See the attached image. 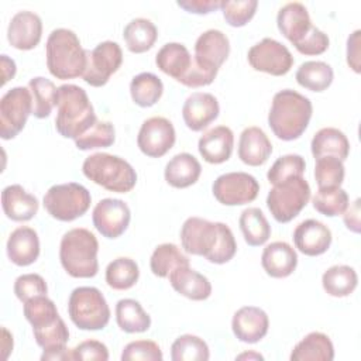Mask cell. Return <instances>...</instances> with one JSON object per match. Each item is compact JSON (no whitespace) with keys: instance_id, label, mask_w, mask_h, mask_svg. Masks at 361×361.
I'll list each match as a JSON object with an SVG mask.
<instances>
[{"instance_id":"obj_57","label":"cell","mask_w":361,"mask_h":361,"mask_svg":"<svg viewBox=\"0 0 361 361\" xmlns=\"http://www.w3.org/2000/svg\"><path fill=\"white\" fill-rule=\"evenodd\" d=\"M41 360H58V361H65V360H72V350L66 347L61 348H52V350H44Z\"/></svg>"},{"instance_id":"obj_55","label":"cell","mask_w":361,"mask_h":361,"mask_svg":"<svg viewBox=\"0 0 361 361\" xmlns=\"http://www.w3.org/2000/svg\"><path fill=\"white\" fill-rule=\"evenodd\" d=\"M360 30H355L347 39V63L355 72L360 73Z\"/></svg>"},{"instance_id":"obj_20","label":"cell","mask_w":361,"mask_h":361,"mask_svg":"<svg viewBox=\"0 0 361 361\" xmlns=\"http://www.w3.org/2000/svg\"><path fill=\"white\" fill-rule=\"evenodd\" d=\"M230 54V41L220 30H207L195 42L193 59L209 69H217L224 63Z\"/></svg>"},{"instance_id":"obj_27","label":"cell","mask_w":361,"mask_h":361,"mask_svg":"<svg viewBox=\"0 0 361 361\" xmlns=\"http://www.w3.org/2000/svg\"><path fill=\"white\" fill-rule=\"evenodd\" d=\"M168 278L171 286L190 300H206L212 295L210 281L189 265L175 268Z\"/></svg>"},{"instance_id":"obj_1","label":"cell","mask_w":361,"mask_h":361,"mask_svg":"<svg viewBox=\"0 0 361 361\" xmlns=\"http://www.w3.org/2000/svg\"><path fill=\"white\" fill-rule=\"evenodd\" d=\"M182 248L192 255L204 257L212 264H226L237 252L231 228L220 221L189 217L180 228Z\"/></svg>"},{"instance_id":"obj_44","label":"cell","mask_w":361,"mask_h":361,"mask_svg":"<svg viewBox=\"0 0 361 361\" xmlns=\"http://www.w3.org/2000/svg\"><path fill=\"white\" fill-rule=\"evenodd\" d=\"M116 131L110 121L97 120L86 133L75 140L78 149L87 151L94 148H107L114 144Z\"/></svg>"},{"instance_id":"obj_48","label":"cell","mask_w":361,"mask_h":361,"mask_svg":"<svg viewBox=\"0 0 361 361\" xmlns=\"http://www.w3.org/2000/svg\"><path fill=\"white\" fill-rule=\"evenodd\" d=\"M32 333L37 344L44 350L66 347V343L69 340V330L62 317H59L55 323L47 327L32 330Z\"/></svg>"},{"instance_id":"obj_43","label":"cell","mask_w":361,"mask_h":361,"mask_svg":"<svg viewBox=\"0 0 361 361\" xmlns=\"http://www.w3.org/2000/svg\"><path fill=\"white\" fill-rule=\"evenodd\" d=\"M348 203V193L343 188L317 189L316 195L312 197V204L314 210L327 217L343 214L347 210Z\"/></svg>"},{"instance_id":"obj_37","label":"cell","mask_w":361,"mask_h":361,"mask_svg":"<svg viewBox=\"0 0 361 361\" xmlns=\"http://www.w3.org/2000/svg\"><path fill=\"white\" fill-rule=\"evenodd\" d=\"M162 93V80L151 72H141L131 79L130 94L133 102L140 107L154 106L161 99Z\"/></svg>"},{"instance_id":"obj_3","label":"cell","mask_w":361,"mask_h":361,"mask_svg":"<svg viewBox=\"0 0 361 361\" xmlns=\"http://www.w3.org/2000/svg\"><path fill=\"white\" fill-rule=\"evenodd\" d=\"M56 106L55 128L65 138L76 140L97 121L86 90L78 85H61L58 87Z\"/></svg>"},{"instance_id":"obj_59","label":"cell","mask_w":361,"mask_h":361,"mask_svg":"<svg viewBox=\"0 0 361 361\" xmlns=\"http://www.w3.org/2000/svg\"><path fill=\"white\" fill-rule=\"evenodd\" d=\"M1 331H3V358L7 360L8 354L13 351V336L8 333L6 327H3Z\"/></svg>"},{"instance_id":"obj_7","label":"cell","mask_w":361,"mask_h":361,"mask_svg":"<svg viewBox=\"0 0 361 361\" xmlns=\"http://www.w3.org/2000/svg\"><path fill=\"white\" fill-rule=\"evenodd\" d=\"M72 323L80 330H102L110 320V307L103 293L94 286L75 288L68 300Z\"/></svg>"},{"instance_id":"obj_45","label":"cell","mask_w":361,"mask_h":361,"mask_svg":"<svg viewBox=\"0 0 361 361\" xmlns=\"http://www.w3.org/2000/svg\"><path fill=\"white\" fill-rule=\"evenodd\" d=\"M344 164L334 157H322L316 159L314 179L319 189L340 188L344 180Z\"/></svg>"},{"instance_id":"obj_10","label":"cell","mask_w":361,"mask_h":361,"mask_svg":"<svg viewBox=\"0 0 361 361\" xmlns=\"http://www.w3.org/2000/svg\"><path fill=\"white\" fill-rule=\"evenodd\" d=\"M32 114V96L28 87L16 86L0 99V135L3 140L17 137Z\"/></svg>"},{"instance_id":"obj_18","label":"cell","mask_w":361,"mask_h":361,"mask_svg":"<svg viewBox=\"0 0 361 361\" xmlns=\"http://www.w3.org/2000/svg\"><path fill=\"white\" fill-rule=\"evenodd\" d=\"M220 106L212 93L195 92L182 106V117L186 127L192 131H202L219 117Z\"/></svg>"},{"instance_id":"obj_42","label":"cell","mask_w":361,"mask_h":361,"mask_svg":"<svg viewBox=\"0 0 361 361\" xmlns=\"http://www.w3.org/2000/svg\"><path fill=\"white\" fill-rule=\"evenodd\" d=\"M172 361H207L210 358L206 341L193 334L179 336L171 345Z\"/></svg>"},{"instance_id":"obj_12","label":"cell","mask_w":361,"mask_h":361,"mask_svg":"<svg viewBox=\"0 0 361 361\" xmlns=\"http://www.w3.org/2000/svg\"><path fill=\"white\" fill-rule=\"evenodd\" d=\"M213 196L224 206H241L257 199L258 180L247 172H227L213 182Z\"/></svg>"},{"instance_id":"obj_32","label":"cell","mask_w":361,"mask_h":361,"mask_svg":"<svg viewBox=\"0 0 361 361\" xmlns=\"http://www.w3.org/2000/svg\"><path fill=\"white\" fill-rule=\"evenodd\" d=\"M123 38L128 51L134 54H142L154 47L158 38V30L151 20L137 17L127 23L123 31Z\"/></svg>"},{"instance_id":"obj_34","label":"cell","mask_w":361,"mask_h":361,"mask_svg":"<svg viewBox=\"0 0 361 361\" xmlns=\"http://www.w3.org/2000/svg\"><path fill=\"white\" fill-rule=\"evenodd\" d=\"M238 224L245 243L251 247H259L271 237V226L258 207L244 209L240 214Z\"/></svg>"},{"instance_id":"obj_53","label":"cell","mask_w":361,"mask_h":361,"mask_svg":"<svg viewBox=\"0 0 361 361\" xmlns=\"http://www.w3.org/2000/svg\"><path fill=\"white\" fill-rule=\"evenodd\" d=\"M72 360H96L107 361L109 350L106 344L99 340H85L72 348Z\"/></svg>"},{"instance_id":"obj_60","label":"cell","mask_w":361,"mask_h":361,"mask_svg":"<svg viewBox=\"0 0 361 361\" xmlns=\"http://www.w3.org/2000/svg\"><path fill=\"white\" fill-rule=\"evenodd\" d=\"M235 360H264V357L258 353H243L237 355Z\"/></svg>"},{"instance_id":"obj_38","label":"cell","mask_w":361,"mask_h":361,"mask_svg":"<svg viewBox=\"0 0 361 361\" xmlns=\"http://www.w3.org/2000/svg\"><path fill=\"white\" fill-rule=\"evenodd\" d=\"M28 89L32 96V114L37 118H45L56 106L58 87L47 78L35 76L28 82Z\"/></svg>"},{"instance_id":"obj_26","label":"cell","mask_w":361,"mask_h":361,"mask_svg":"<svg viewBox=\"0 0 361 361\" xmlns=\"http://www.w3.org/2000/svg\"><path fill=\"white\" fill-rule=\"evenodd\" d=\"M261 265L267 275L272 278H286L296 269L298 254L288 243L274 241L264 248Z\"/></svg>"},{"instance_id":"obj_21","label":"cell","mask_w":361,"mask_h":361,"mask_svg":"<svg viewBox=\"0 0 361 361\" xmlns=\"http://www.w3.org/2000/svg\"><path fill=\"white\" fill-rule=\"evenodd\" d=\"M276 25L281 34L293 44H299L312 30L313 24L307 8L299 3L292 1L282 6L276 14Z\"/></svg>"},{"instance_id":"obj_56","label":"cell","mask_w":361,"mask_h":361,"mask_svg":"<svg viewBox=\"0 0 361 361\" xmlns=\"http://www.w3.org/2000/svg\"><path fill=\"white\" fill-rule=\"evenodd\" d=\"M343 214L345 227L353 233H360V199H355V202L347 207Z\"/></svg>"},{"instance_id":"obj_52","label":"cell","mask_w":361,"mask_h":361,"mask_svg":"<svg viewBox=\"0 0 361 361\" xmlns=\"http://www.w3.org/2000/svg\"><path fill=\"white\" fill-rule=\"evenodd\" d=\"M330 39L326 32L319 30L317 27H312L309 34L295 45V48L303 55H320L327 51Z\"/></svg>"},{"instance_id":"obj_30","label":"cell","mask_w":361,"mask_h":361,"mask_svg":"<svg viewBox=\"0 0 361 361\" xmlns=\"http://www.w3.org/2000/svg\"><path fill=\"white\" fill-rule=\"evenodd\" d=\"M334 358V345L329 336L320 331H312L302 338L292 350V361H331Z\"/></svg>"},{"instance_id":"obj_5","label":"cell","mask_w":361,"mask_h":361,"mask_svg":"<svg viewBox=\"0 0 361 361\" xmlns=\"http://www.w3.org/2000/svg\"><path fill=\"white\" fill-rule=\"evenodd\" d=\"M97 252V238L87 228H72L61 238V265L72 278H93L99 271Z\"/></svg>"},{"instance_id":"obj_58","label":"cell","mask_w":361,"mask_h":361,"mask_svg":"<svg viewBox=\"0 0 361 361\" xmlns=\"http://www.w3.org/2000/svg\"><path fill=\"white\" fill-rule=\"evenodd\" d=\"M0 61H1V85H6L10 79H13L14 78V75H16V71H17V68H16V62L11 59V58H8L7 55H1V58H0Z\"/></svg>"},{"instance_id":"obj_49","label":"cell","mask_w":361,"mask_h":361,"mask_svg":"<svg viewBox=\"0 0 361 361\" xmlns=\"http://www.w3.org/2000/svg\"><path fill=\"white\" fill-rule=\"evenodd\" d=\"M164 358L162 350L152 340H135L128 343L123 353V361H161Z\"/></svg>"},{"instance_id":"obj_41","label":"cell","mask_w":361,"mask_h":361,"mask_svg":"<svg viewBox=\"0 0 361 361\" xmlns=\"http://www.w3.org/2000/svg\"><path fill=\"white\" fill-rule=\"evenodd\" d=\"M23 312L27 322L32 326V330L47 327L61 317L54 300H51L47 295H39L27 300Z\"/></svg>"},{"instance_id":"obj_14","label":"cell","mask_w":361,"mask_h":361,"mask_svg":"<svg viewBox=\"0 0 361 361\" xmlns=\"http://www.w3.org/2000/svg\"><path fill=\"white\" fill-rule=\"evenodd\" d=\"M176 133L173 124L161 116L147 118L138 131L137 145L149 158L164 157L175 144Z\"/></svg>"},{"instance_id":"obj_16","label":"cell","mask_w":361,"mask_h":361,"mask_svg":"<svg viewBox=\"0 0 361 361\" xmlns=\"http://www.w3.org/2000/svg\"><path fill=\"white\" fill-rule=\"evenodd\" d=\"M41 37L42 20L37 13L23 10L11 17L7 28V39L13 48L30 51L39 44Z\"/></svg>"},{"instance_id":"obj_11","label":"cell","mask_w":361,"mask_h":361,"mask_svg":"<svg viewBox=\"0 0 361 361\" xmlns=\"http://www.w3.org/2000/svg\"><path fill=\"white\" fill-rule=\"evenodd\" d=\"M86 55L87 63L82 79L93 87L104 86L123 63L121 47L114 41H103L92 51L86 49Z\"/></svg>"},{"instance_id":"obj_47","label":"cell","mask_w":361,"mask_h":361,"mask_svg":"<svg viewBox=\"0 0 361 361\" xmlns=\"http://www.w3.org/2000/svg\"><path fill=\"white\" fill-rule=\"evenodd\" d=\"M257 7H258L257 0H237V1L224 0L220 4L223 17L226 23L231 27L245 25L254 17Z\"/></svg>"},{"instance_id":"obj_17","label":"cell","mask_w":361,"mask_h":361,"mask_svg":"<svg viewBox=\"0 0 361 361\" xmlns=\"http://www.w3.org/2000/svg\"><path fill=\"white\" fill-rule=\"evenodd\" d=\"M331 240L333 235L330 228L314 219L303 220L293 230L295 247L307 257L324 254L330 248Z\"/></svg>"},{"instance_id":"obj_31","label":"cell","mask_w":361,"mask_h":361,"mask_svg":"<svg viewBox=\"0 0 361 361\" xmlns=\"http://www.w3.org/2000/svg\"><path fill=\"white\" fill-rule=\"evenodd\" d=\"M157 66L168 76L179 80L192 63L189 49L180 42H166L155 55Z\"/></svg>"},{"instance_id":"obj_9","label":"cell","mask_w":361,"mask_h":361,"mask_svg":"<svg viewBox=\"0 0 361 361\" xmlns=\"http://www.w3.org/2000/svg\"><path fill=\"white\" fill-rule=\"evenodd\" d=\"M42 203L51 217L59 221H73L89 210L92 196L83 185L68 182L51 186Z\"/></svg>"},{"instance_id":"obj_46","label":"cell","mask_w":361,"mask_h":361,"mask_svg":"<svg viewBox=\"0 0 361 361\" xmlns=\"http://www.w3.org/2000/svg\"><path fill=\"white\" fill-rule=\"evenodd\" d=\"M306 162L302 155L288 154L279 157L268 169L267 178L271 185H278L293 176H303Z\"/></svg>"},{"instance_id":"obj_15","label":"cell","mask_w":361,"mask_h":361,"mask_svg":"<svg viewBox=\"0 0 361 361\" xmlns=\"http://www.w3.org/2000/svg\"><path fill=\"white\" fill-rule=\"evenodd\" d=\"M131 212L128 204L121 199L106 197L96 203L92 221L94 228L106 238L120 237L128 227Z\"/></svg>"},{"instance_id":"obj_24","label":"cell","mask_w":361,"mask_h":361,"mask_svg":"<svg viewBox=\"0 0 361 361\" xmlns=\"http://www.w3.org/2000/svg\"><path fill=\"white\" fill-rule=\"evenodd\" d=\"M272 154V144L262 128L251 126L243 130L238 140V158L250 166L264 165Z\"/></svg>"},{"instance_id":"obj_8","label":"cell","mask_w":361,"mask_h":361,"mask_svg":"<svg viewBox=\"0 0 361 361\" xmlns=\"http://www.w3.org/2000/svg\"><path fill=\"white\" fill-rule=\"evenodd\" d=\"M310 195L307 180L303 176H293L272 185L267 196V206L278 223H289L305 209Z\"/></svg>"},{"instance_id":"obj_33","label":"cell","mask_w":361,"mask_h":361,"mask_svg":"<svg viewBox=\"0 0 361 361\" xmlns=\"http://www.w3.org/2000/svg\"><path fill=\"white\" fill-rule=\"evenodd\" d=\"M116 320L126 333H144L151 326L149 314L135 299H120L116 303Z\"/></svg>"},{"instance_id":"obj_25","label":"cell","mask_w":361,"mask_h":361,"mask_svg":"<svg viewBox=\"0 0 361 361\" xmlns=\"http://www.w3.org/2000/svg\"><path fill=\"white\" fill-rule=\"evenodd\" d=\"M1 207L4 214L13 221L31 220L39 207L38 199L28 193L21 185H8L1 192Z\"/></svg>"},{"instance_id":"obj_50","label":"cell","mask_w":361,"mask_h":361,"mask_svg":"<svg viewBox=\"0 0 361 361\" xmlns=\"http://www.w3.org/2000/svg\"><path fill=\"white\" fill-rule=\"evenodd\" d=\"M14 293L18 300L25 303L27 300L48 293L45 279L38 274H23L14 281Z\"/></svg>"},{"instance_id":"obj_36","label":"cell","mask_w":361,"mask_h":361,"mask_svg":"<svg viewBox=\"0 0 361 361\" xmlns=\"http://www.w3.org/2000/svg\"><path fill=\"white\" fill-rule=\"evenodd\" d=\"M358 283L357 272L350 265H333L324 271L322 285L327 295L334 298H344L354 292Z\"/></svg>"},{"instance_id":"obj_54","label":"cell","mask_w":361,"mask_h":361,"mask_svg":"<svg viewBox=\"0 0 361 361\" xmlns=\"http://www.w3.org/2000/svg\"><path fill=\"white\" fill-rule=\"evenodd\" d=\"M176 4L193 14H209L217 8H220L221 1L219 0H179Z\"/></svg>"},{"instance_id":"obj_40","label":"cell","mask_w":361,"mask_h":361,"mask_svg":"<svg viewBox=\"0 0 361 361\" xmlns=\"http://www.w3.org/2000/svg\"><path fill=\"white\" fill-rule=\"evenodd\" d=\"M106 282L111 289L127 290L133 288L140 278L137 262L128 257H118L106 267Z\"/></svg>"},{"instance_id":"obj_13","label":"cell","mask_w":361,"mask_h":361,"mask_svg":"<svg viewBox=\"0 0 361 361\" xmlns=\"http://www.w3.org/2000/svg\"><path fill=\"white\" fill-rule=\"evenodd\" d=\"M247 59L252 69L272 76H283L293 66L290 51L279 41L268 37L248 49Z\"/></svg>"},{"instance_id":"obj_39","label":"cell","mask_w":361,"mask_h":361,"mask_svg":"<svg viewBox=\"0 0 361 361\" xmlns=\"http://www.w3.org/2000/svg\"><path fill=\"white\" fill-rule=\"evenodd\" d=\"M183 265H189V258L172 243L159 244L149 259L151 271L158 278H168L175 268Z\"/></svg>"},{"instance_id":"obj_4","label":"cell","mask_w":361,"mask_h":361,"mask_svg":"<svg viewBox=\"0 0 361 361\" xmlns=\"http://www.w3.org/2000/svg\"><path fill=\"white\" fill-rule=\"evenodd\" d=\"M45 55L48 71L56 79H73L82 76L86 69V49L72 30H52L45 44Z\"/></svg>"},{"instance_id":"obj_29","label":"cell","mask_w":361,"mask_h":361,"mask_svg":"<svg viewBox=\"0 0 361 361\" xmlns=\"http://www.w3.org/2000/svg\"><path fill=\"white\" fill-rule=\"evenodd\" d=\"M310 149L314 159L322 157H334L344 162L350 154V142L341 130L324 127L313 135Z\"/></svg>"},{"instance_id":"obj_22","label":"cell","mask_w":361,"mask_h":361,"mask_svg":"<svg viewBox=\"0 0 361 361\" xmlns=\"http://www.w3.org/2000/svg\"><path fill=\"white\" fill-rule=\"evenodd\" d=\"M6 251L8 259L18 267H28L39 257V238L34 228L20 226L14 228L7 240Z\"/></svg>"},{"instance_id":"obj_28","label":"cell","mask_w":361,"mask_h":361,"mask_svg":"<svg viewBox=\"0 0 361 361\" xmlns=\"http://www.w3.org/2000/svg\"><path fill=\"white\" fill-rule=\"evenodd\" d=\"M202 173L200 162L189 152H180L172 157L164 171L168 185L176 189H183L195 185Z\"/></svg>"},{"instance_id":"obj_19","label":"cell","mask_w":361,"mask_h":361,"mask_svg":"<svg viewBox=\"0 0 361 361\" xmlns=\"http://www.w3.org/2000/svg\"><path fill=\"white\" fill-rule=\"evenodd\" d=\"M231 329L240 341L254 344L267 336L269 329V319L261 307L243 306L234 313Z\"/></svg>"},{"instance_id":"obj_35","label":"cell","mask_w":361,"mask_h":361,"mask_svg":"<svg viewBox=\"0 0 361 361\" xmlns=\"http://www.w3.org/2000/svg\"><path fill=\"white\" fill-rule=\"evenodd\" d=\"M333 78V68L323 61H306L300 63L295 73L296 82L310 92L326 90L331 85Z\"/></svg>"},{"instance_id":"obj_6","label":"cell","mask_w":361,"mask_h":361,"mask_svg":"<svg viewBox=\"0 0 361 361\" xmlns=\"http://www.w3.org/2000/svg\"><path fill=\"white\" fill-rule=\"evenodd\" d=\"M82 172L89 180L110 192L127 193L137 183L135 169L124 158L107 152H96L85 158Z\"/></svg>"},{"instance_id":"obj_2","label":"cell","mask_w":361,"mask_h":361,"mask_svg":"<svg viewBox=\"0 0 361 361\" xmlns=\"http://www.w3.org/2000/svg\"><path fill=\"white\" fill-rule=\"evenodd\" d=\"M313 106L309 97L292 89H283L274 94L268 113V126L282 141L298 140L307 128Z\"/></svg>"},{"instance_id":"obj_51","label":"cell","mask_w":361,"mask_h":361,"mask_svg":"<svg viewBox=\"0 0 361 361\" xmlns=\"http://www.w3.org/2000/svg\"><path fill=\"white\" fill-rule=\"evenodd\" d=\"M217 72H219L217 69H209V68L199 65L192 58V63H190L189 69L178 82L188 87H202V86L210 85L214 80Z\"/></svg>"},{"instance_id":"obj_23","label":"cell","mask_w":361,"mask_h":361,"mask_svg":"<svg viewBox=\"0 0 361 361\" xmlns=\"http://www.w3.org/2000/svg\"><path fill=\"white\" fill-rule=\"evenodd\" d=\"M234 147V134L227 126H217L206 131L197 142L199 154L209 164H223L230 159Z\"/></svg>"}]
</instances>
